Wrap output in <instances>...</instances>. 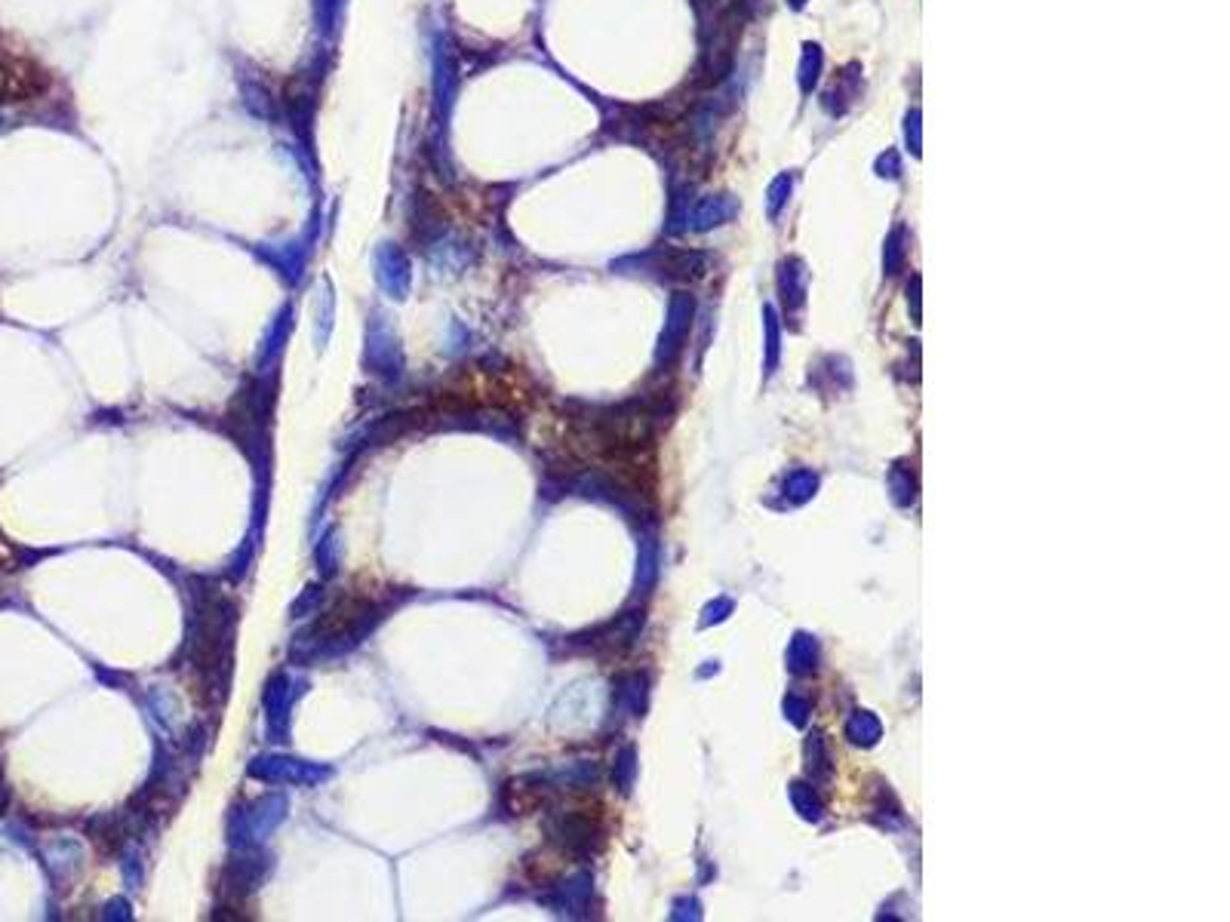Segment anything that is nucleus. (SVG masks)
I'll return each mask as SVG.
<instances>
[{
  "label": "nucleus",
  "mask_w": 1230,
  "mask_h": 922,
  "mask_svg": "<svg viewBox=\"0 0 1230 922\" xmlns=\"http://www.w3.org/2000/svg\"><path fill=\"white\" fill-rule=\"evenodd\" d=\"M655 271L668 280H699L708 271V256L692 253V249H662L652 256Z\"/></svg>",
  "instance_id": "2"
},
{
  "label": "nucleus",
  "mask_w": 1230,
  "mask_h": 922,
  "mask_svg": "<svg viewBox=\"0 0 1230 922\" xmlns=\"http://www.w3.org/2000/svg\"><path fill=\"white\" fill-rule=\"evenodd\" d=\"M791 803L794 809L806 818V821H818L822 818V800L815 796V790L809 784H791Z\"/></svg>",
  "instance_id": "9"
},
{
  "label": "nucleus",
  "mask_w": 1230,
  "mask_h": 922,
  "mask_svg": "<svg viewBox=\"0 0 1230 922\" xmlns=\"http://www.w3.org/2000/svg\"><path fill=\"white\" fill-rule=\"evenodd\" d=\"M905 228H895L892 234H889V240H886V256H883V262H886V274H898L901 271V265H905Z\"/></svg>",
  "instance_id": "12"
},
{
  "label": "nucleus",
  "mask_w": 1230,
  "mask_h": 922,
  "mask_svg": "<svg viewBox=\"0 0 1230 922\" xmlns=\"http://www.w3.org/2000/svg\"><path fill=\"white\" fill-rule=\"evenodd\" d=\"M843 93H846L843 87H834V90L828 93V99H834V96H843ZM855 96H858V83H852V90H849V99H846V102H852Z\"/></svg>",
  "instance_id": "21"
},
{
  "label": "nucleus",
  "mask_w": 1230,
  "mask_h": 922,
  "mask_svg": "<svg viewBox=\"0 0 1230 922\" xmlns=\"http://www.w3.org/2000/svg\"><path fill=\"white\" fill-rule=\"evenodd\" d=\"M738 213V200L729 194H714V197H702L699 203L692 206V213L686 216L692 231H708L717 225H726L732 216Z\"/></svg>",
  "instance_id": "3"
},
{
  "label": "nucleus",
  "mask_w": 1230,
  "mask_h": 922,
  "mask_svg": "<svg viewBox=\"0 0 1230 922\" xmlns=\"http://www.w3.org/2000/svg\"><path fill=\"white\" fill-rule=\"evenodd\" d=\"M791 185H794V179L788 173H782L769 185V219H778V213H782V206L791 197Z\"/></svg>",
  "instance_id": "14"
},
{
  "label": "nucleus",
  "mask_w": 1230,
  "mask_h": 922,
  "mask_svg": "<svg viewBox=\"0 0 1230 922\" xmlns=\"http://www.w3.org/2000/svg\"><path fill=\"white\" fill-rule=\"evenodd\" d=\"M822 62H825L822 47L818 44L803 47V59H800V90L803 93H812V87L818 83V74H822Z\"/></svg>",
  "instance_id": "8"
},
{
  "label": "nucleus",
  "mask_w": 1230,
  "mask_h": 922,
  "mask_svg": "<svg viewBox=\"0 0 1230 922\" xmlns=\"http://www.w3.org/2000/svg\"><path fill=\"white\" fill-rule=\"evenodd\" d=\"M905 136H908V145H911L914 157H920V111H917V108H914V111L908 114V123H905Z\"/></svg>",
  "instance_id": "17"
},
{
  "label": "nucleus",
  "mask_w": 1230,
  "mask_h": 922,
  "mask_svg": "<svg viewBox=\"0 0 1230 922\" xmlns=\"http://www.w3.org/2000/svg\"><path fill=\"white\" fill-rule=\"evenodd\" d=\"M818 664V643L809 634H797L788 646V667L794 674H809Z\"/></svg>",
  "instance_id": "6"
},
{
  "label": "nucleus",
  "mask_w": 1230,
  "mask_h": 922,
  "mask_svg": "<svg viewBox=\"0 0 1230 922\" xmlns=\"http://www.w3.org/2000/svg\"><path fill=\"white\" fill-rule=\"evenodd\" d=\"M908 292H911V302H914V320L920 323V277L911 280V289H908Z\"/></svg>",
  "instance_id": "19"
},
{
  "label": "nucleus",
  "mask_w": 1230,
  "mask_h": 922,
  "mask_svg": "<svg viewBox=\"0 0 1230 922\" xmlns=\"http://www.w3.org/2000/svg\"><path fill=\"white\" fill-rule=\"evenodd\" d=\"M7 803H10V790H7V781H4V775H0V812L7 809Z\"/></svg>",
  "instance_id": "20"
},
{
  "label": "nucleus",
  "mask_w": 1230,
  "mask_h": 922,
  "mask_svg": "<svg viewBox=\"0 0 1230 922\" xmlns=\"http://www.w3.org/2000/svg\"><path fill=\"white\" fill-rule=\"evenodd\" d=\"M880 735H883V726L874 714H868V710H858V714H852L849 723H846V738L852 744L871 747V744L880 741Z\"/></svg>",
  "instance_id": "5"
},
{
  "label": "nucleus",
  "mask_w": 1230,
  "mask_h": 922,
  "mask_svg": "<svg viewBox=\"0 0 1230 922\" xmlns=\"http://www.w3.org/2000/svg\"><path fill=\"white\" fill-rule=\"evenodd\" d=\"M788 4H791V10H803V7H806V0H788Z\"/></svg>",
  "instance_id": "22"
},
{
  "label": "nucleus",
  "mask_w": 1230,
  "mask_h": 922,
  "mask_svg": "<svg viewBox=\"0 0 1230 922\" xmlns=\"http://www.w3.org/2000/svg\"><path fill=\"white\" fill-rule=\"evenodd\" d=\"M815 489H818V477H815L812 471H794V474L788 477V483H785V492H788V498L794 501V505H800V501L812 498Z\"/></svg>",
  "instance_id": "11"
},
{
  "label": "nucleus",
  "mask_w": 1230,
  "mask_h": 922,
  "mask_svg": "<svg viewBox=\"0 0 1230 922\" xmlns=\"http://www.w3.org/2000/svg\"><path fill=\"white\" fill-rule=\"evenodd\" d=\"M692 314H695V299L689 292H677L671 299V311H668V323H665V335H662V348H659V360L671 363L686 339H689V326H692Z\"/></svg>",
  "instance_id": "1"
},
{
  "label": "nucleus",
  "mask_w": 1230,
  "mask_h": 922,
  "mask_svg": "<svg viewBox=\"0 0 1230 922\" xmlns=\"http://www.w3.org/2000/svg\"><path fill=\"white\" fill-rule=\"evenodd\" d=\"M806 769H809V775H812L815 781L831 775V753H828V747H825V738L818 735V732H812V735L806 738Z\"/></svg>",
  "instance_id": "7"
},
{
  "label": "nucleus",
  "mask_w": 1230,
  "mask_h": 922,
  "mask_svg": "<svg viewBox=\"0 0 1230 922\" xmlns=\"http://www.w3.org/2000/svg\"><path fill=\"white\" fill-rule=\"evenodd\" d=\"M889 486H892V498H895V505H911L914 501V489H917V483H914V477H911V471H905V468H895L892 474H889Z\"/></svg>",
  "instance_id": "13"
},
{
  "label": "nucleus",
  "mask_w": 1230,
  "mask_h": 922,
  "mask_svg": "<svg viewBox=\"0 0 1230 922\" xmlns=\"http://www.w3.org/2000/svg\"><path fill=\"white\" fill-rule=\"evenodd\" d=\"M778 286H782V299L788 311H797L806 299V268L800 259H788L778 274Z\"/></svg>",
  "instance_id": "4"
},
{
  "label": "nucleus",
  "mask_w": 1230,
  "mask_h": 922,
  "mask_svg": "<svg viewBox=\"0 0 1230 922\" xmlns=\"http://www.w3.org/2000/svg\"><path fill=\"white\" fill-rule=\"evenodd\" d=\"M763 329H766V372L775 369L778 363V345H782V332H778V317L772 308H763Z\"/></svg>",
  "instance_id": "10"
},
{
  "label": "nucleus",
  "mask_w": 1230,
  "mask_h": 922,
  "mask_svg": "<svg viewBox=\"0 0 1230 922\" xmlns=\"http://www.w3.org/2000/svg\"><path fill=\"white\" fill-rule=\"evenodd\" d=\"M726 612H732V603H729V600H717L714 606H708V609H705L702 624L708 627V624H714V621H723V618H726Z\"/></svg>",
  "instance_id": "18"
},
{
  "label": "nucleus",
  "mask_w": 1230,
  "mask_h": 922,
  "mask_svg": "<svg viewBox=\"0 0 1230 922\" xmlns=\"http://www.w3.org/2000/svg\"><path fill=\"white\" fill-rule=\"evenodd\" d=\"M785 710H788V717H791V723L803 726V723H806V714H809V704H806V698L788 695V698H785Z\"/></svg>",
  "instance_id": "16"
},
{
  "label": "nucleus",
  "mask_w": 1230,
  "mask_h": 922,
  "mask_svg": "<svg viewBox=\"0 0 1230 922\" xmlns=\"http://www.w3.org/2000/svg\"><path fill=\"white\" fill-rule=\"evenodd\" d=\"M877 173L883 176V179H898L901 176V163H898V151H886L880 160H877Z\"/></svg>",
  "instance_id": "15"
}]
</instances>
